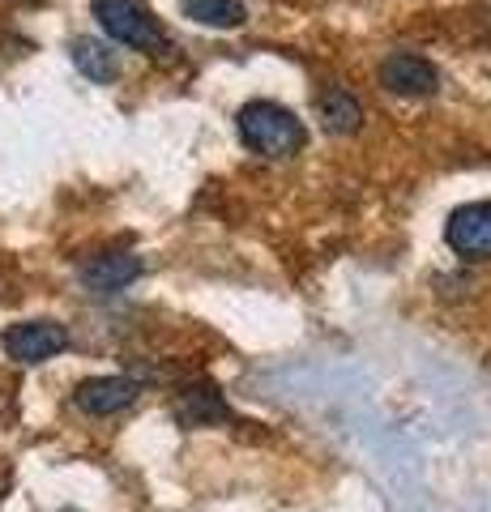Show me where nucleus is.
Here are the masks:
<instances>
[{
    "label": "nucleus",
    "instance_id": "4",
    "mask_svg": "<svg viewBox=\"0 0 491 512\" xmlns=\"http://www.w3.org/2000/svg\"><path fill=\"white\" fill-rule=\"evenodd\" d=\"M376 82L389 94H398V99H427V94L440 90V73L432 60H423L415 52H393L380 60Z\"/></svg>",
    "mask_w": 491,
    "mask_h": 512
},
{
    "label": "nucleus",
    "instance_id": "9",
    "mask_svg": "<svg viewBox=\"0 0 491 512\" xmlns=\"http://www.w3.org/2000/svg\"><path fill=\"white\" fill-rule=\"evenodd\" d=\"M316 116H321V128L325 133H334V137H351L359 133V124H363V107L351 90H342V86H329L316 94Z\"/></svg>",
    "mask_w": 491,
    "mask_h": 512
},
{
    "label": "nucleus",
    "instance_id": "6",
    "mask_svg": "<svg viewBox=\"0 0 491 512\" xmlns=\"http://www.w3.org/2000/svg\"><path fill=\"white\" fill-rule=\"evenodd\" d=\"M137 402V380L133 376H90L73 389V406L94 419H107V414H120Z\"/></svg>",
    "mask_w": 491,
    "mask_h": 512
},
{
    "label": "nucleus",
    "instance_id": "1",
    "mask_svg": "<svg viewBox=\"0 0 491 512\" xmlns=\"http://www.w3.org/2000/svg\"><path fill=\"white\" fill-rule=\"evenodd\" d=\"M235 128H240V141L261 154V158H291L304 150V120L287 111L282 103H269V99H252L240 107V116H235Z\"/></svg>",
    "mask_w": 491,
    "mask_h": 512
},
{
    "label": "nucleus",
    "instance_id": "3",
    "mask_svg": "<svg viewBox=\"0 0 491 512\" xmlns=\"http://www.w3.org/2000/svg\"><path fill=\"white\" fill-rule=\"evenodd\" d=\"M0 346H5V355L13 363H47L56 359L60 350H69V329L60 325V320H22V325H9L5 338H0Z\"/></svg>",
    "mask_w": 491,
    "mask_h": 512
},
{
    "label": "nucleus",
    "instance_id": "2",
    "mask_svg": "<svg viewBox=\"0 0 491 512\" xmlns=\"http://www.w3.org/2000/svg\"><path fill=\"white\" fill-rule=\"evenodd\" d=\"M94 18H99V26L107 30L112 43L137 47V52H146V56H158L171 47L167 30L158 26L146 0H94Z\"/></svg>",
    "mask_w": 491,
    "mask_h": 512
},
{
    "label": "nucleus",
    "instance_id": "5",
    "mask_svg": "<svg viewBox=\"0 0 491 512\" xmlns=\"http://www.w3.org/2000/svg\"><path fill=\"white\" fill-rule=\"evenodd\" d=\"M445 239L466 261H491V201H470L462 210H453Z\"/></svg>",
    "mask_w": 491,
    "mask_h": 512
},
{
    "label": "nucleus",
    "instance_id": "10",
    "mask_svg": "<svg viewBox=\"0 0 491 512\" xmlns=\"http://www.w3.org/2000/svg\"><path fill=\"white\" fill-rule=\"evenodd\" d=\"M69 56L77 64V73L90 77L94 86H112L116 77H120V60H116V52L103 39H86V35L73 39L69 43Z\"/></svg>",
    "mask_w": 491,
    "mask_h": 512
},
{
    "label": "nucleus",
    "instance_id": "8",
    "mask_svg": "<svg viewBox=\"0 0 491 512\" xmlns=\"http://www.w3.org/2000/svg\"><path fill=\"white\" fill-rule=\"evenodd\" d=\"M171 419H176L180 427H214V423H227L231 419V406L223 402V393L214 389L210 380H193L184 384V389L176 393V402H171Z\"/></svg>",
    "mask_w": 491,
    "mask_h": 512
},
{
    "label": "nucleus",
    "instance_id": "7",
    "mask_svg": "<svg viewBox=\"0 0 491 512\" xmlns=\"http://www.w3.org/2000/svg\"><path fill=\"white\" fill-rule=\"evenodd\" d=\"M141 269H146V265H141V256L112 248V252H94L90 261H82L77 278H82L94 295H116V291H124L129 282L141 278Z\"/></svg>",
    "mask_w": 491,
    "mask_h": 512
},
{
    "label": "nucleus",
    "instance_id": "11",
    "mask_svg": "<svg viewBox=\"0 0 491 512\" xmlns=\"http://www.w3.org/2000/svg\"><path fill=\"white\" fill-rule=\"evenodd\" d=\"M180 5L197 26H210V30H235L248 22V9L240 0H180Z\"/></svg>",
    "mask_w": 491,
    "mask_h": 512
}]
</instances>
